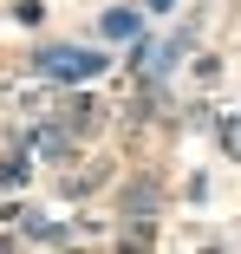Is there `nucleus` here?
I'll return each mask as SVG.
<instances>
[{"instance_id":"1","label":"nucleus","mask_w":241,"mask_h":254,"mask_svg":"<svg viewBox=\"0 0 241 254\" xmlns=\"http://www.w3.org/2000/svg\"><path fill=\"white\" fill-rule=\"evenodd\" d=\"M39 65L53 72V78H72V85H78V78H98V72H105V53H78V46H53V53H46Z\"/></svg>"},{"instance_id":"2","label":"nucleus","mask_w":241,"mask_h":254,"mask_svg":"<svg viewBox=\"0 0 241 254\" xmlns=\"http://www.w3.org/2000/svg\"><path fill=\"white\" fill-rule=\"evenodd\" d=\"M105 33H111V39H143V20H137L130 7H118V13H105Z\"/></svg>"},{"instance_id":"3","label":"nucleus","mask_w":241,"mask_h":254,"mask_svg":"<svg viewBox=\"0 0 241 254\" xmlns=\"http://www.w3.org/2000/svg\"><path fill=\"white\" fill-rule=\"evenodd\" d=\"M150 202H157V183H137V189H130V209H137V215H150Z\"/></svg>"},{"instance_id":"4","label":"nucleus","mask_w":241,"mask_h":254,"mask_svg":"<svg viewBox=\"0 0 241 254\" xmlns=\"http://www.w3.org/2000/svg\"><path fill=\"white\" fill-rule=\"evenodd\" d=\"M222 150H228V157H241V118H235V124H222Z\"/></svg>"},{"instance_id":"5","label":"nucleus","mask_w":241,"mask_h":254,"mask_svg":"<svg viewBox=\"0 0 241 254\" xmlns=\"http://www.w3.org/2000/svg\"><path fill=\"white\" fill-rule=\"evenodd\" d=\"M150 7H157V13H170V7H176V0H150Z\"/></svg>"}]
</instances>
